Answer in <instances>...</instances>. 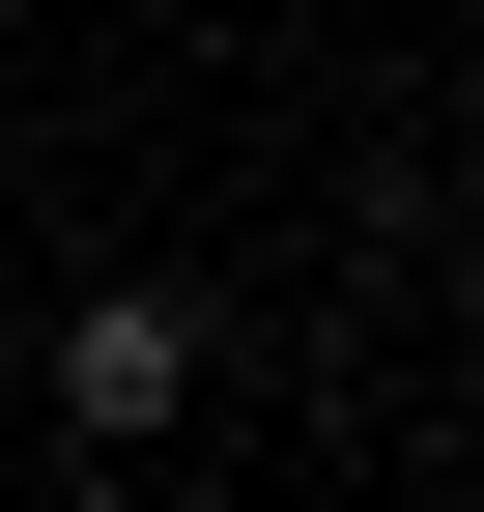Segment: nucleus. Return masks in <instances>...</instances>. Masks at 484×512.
Returning <instances> with one entry per match:
<instances>
[{"mask_svg":"<svg viewBox=\"0 0 484 512\" xmlns=\"http://www.w3.org/2000/svg\"><path fill=\"white\" fill-rule=\"evenodd\" d=\"M171 399H200V313H171V285H86V313H57V427H86V456H143Z\"/></svg>","mask_w":484,"mask_h":512,"instance_id":"1","label":"nucleus"}]
</instances>
